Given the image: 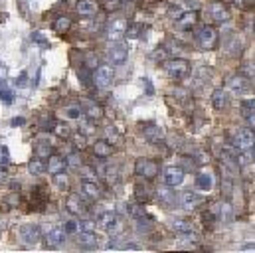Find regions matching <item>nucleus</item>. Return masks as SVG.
<instances>
[{
  "mask_svg": "<svg viewBox=\"0 0 255 253\" xmlns=\"http://www.w3.org/2000/svg\"><path fill=\"white\" fill-rule=\"evenodd\" d=\"M28 73L26 71H22L18 77H16V81H14V87H20V89H24V87H28Z\"/></svg>",
  "mask_w": 255,
  "mask_h": 253,
  "instance_id": "nucleus-43",
  "label": "nucleus"
},
{
  "mask_svg": "<svg viewBox=\"0 0 255 253\" xmlns=\"http://www.w3.org/2000/svg\"><path fill=\"white\" fill-rule=\"evenodd\" d=\"M75 242H77V246H81V248L93 250V248H95V234H89V232H77Z\"/></svg>",
  "mask_w": 255,
  "mask_h": 253,
  "instance_id": "nucleus-29",
  "label": "nucleus"
},
{
  "mask_svg": "<svg viewBox=\"0 0 255 253\" xmlns=\"http://www.w3.org/2000/svg\"><path fill=\"white\" fill-rule=\"evenodd\" d=\"M50 160H48V164H46V170L54 176V174H58V172H65V168H67V164H65V158H62L60 154H50L48 156Z\"/></svg>",
  "mask_w": 255,
  "mask_h": 253,
  "instance_id": "nucleus-20",
  "label": "nucleus"
},
{
  "mask_svg": "<svg viewBox=\"0 0 255 253\" xmlns=\"http://www.w3.org/2000/svg\"><path fill=\"white\" fill-rule=\"evenodd\" d=\"M65 238H67V234H65L62 228H52V230H48V232H46L44 244H46V248L56 250V248H62V246H64Z\"/></svg>",
  "mask_w": 255,
  "mask_h": 253,
  "instance_id": "nucleus-11",
  "label": "nucleus"
},
{
  "mask_svg": "<svg viewBox=\"0 0 255 253\" xmlns=\"http://www.w3.org/2000/svg\"><path fill=\"white\" fill-rule=\"evenodd\" d=\"M65 208H67V212H69L71 216H83V214L87 212L85 200H83L81 196H77V194H69V196H67Z\"/></svg>",
  "mask_w": 255,
  "mask_h": 253,
  "instance_id": "nucleus-12",
  "label": "nucleus"
},
{
  "mask_svg": "<svg viewBox=\"0 0 255 253\" xmlns=\"http://www.w3.org/2000/svg\"><path fill=\"white\" fill-rule=\"evenodd\" d=\"M202 196L200 194H196V192H190V190H186V192H182V196H180V206L186 210V212H194L196 208H200L202 206Z\"/></svg>",
  "mask_w": 255,
  "mask_h": 253,
  "instance_id": "nucleus-14",
  "label": "nucleus"
},
{
  "mask_svg": "<svg viewBox=\"0 0 255 253\" xmlns=\"http://www.w3.org/2000/svg\"><path fill=\"white\" fill-rule=\"evenodd\" d=\"M202 222H204L208 228H212V226H214V222H218V218H216V214H214V212L206 210V212L202 214Z\"/></svg>",
  "mask_w": 255,
  "mask_h": 253,
  "instance_id": "nucleus-42",
  "label": "nucleus"
},
{
  "mask_svg": "<svg viewBox=\"0 0 255 253\" xmlns=\"http://www.w3.org/2000/svg\"><path fill=\"white\" fill-rule=\"evenodd\" d=\"M254 128H240L234 134L232 146L238 150H248V148H254Z\"/></svg>",
  "mask_w": 255,
  "mask_h": 253,
  "instance_id": "nucleus-8",
  "label": "nucleus"
},
{
  "mask_svg": "<svg viewBox=\"0 0 255 253\" xmlns=\"http://www.w3.org/2000/svg\"><path fill=\"white\" fill-rule=\"evenodd\" d=\"M34 152H36L38 158H48L52 154V142L48 138H38L36 146H34Z\"/></svg>",
  "mask_w": 255,
  "mask_h": 253,
  "instance_id": "nucleus-26",
  "label": "nucleus"
},
{
  "mask_svg": "<svg viewBox=\"0 0 255 253\" xmlns=\"http://www.w3.org/2000/svg\"><path fill=\"white\" fill-rule=\"evenodd\" d=\"M28 172L32 174V176H40V174H44L46 172V162L42 160V158H32L30 162H28Z\"/></svg>",
  "mask_w": 255,
  "mask_h": 253,
  "instance_id": "nucleus-32",
  "label": "nucleus"
},
{
  "mask_svg": "<svg viewBox=\"0 0 255 253\" xmlns=\"http://www.w3.org/2000/svg\"><path fill=\"white\" fill-rule=\"evenodd\" d=\"M93 154H95V158H109V156L113 154L111 142H107V140H97V142H93Z\"/></svg>",
  "mask_w": 255,
  "mask_h": 253,
  "instance_id": "nucleus-23",
  "label": "nucleus"
},
{
  "mask_svg": "<svg viewBox=\"0 0 255 253\" xmlns=\"http://www.w3.org/2000/svg\"><path fill=\"white\" fill-rule=\"evenodd\" d=\"M152 196H154V190L148 186L146 180L140 178V182H136V186H134V198H136V202L138 204H146V202L152 200Z\"/></svg>",
  "mask_w": 255,
  "mask_h": 253,
  "instance_id": "nucleus-15",
  "label": "nucleus"
},
{
  "mask_svg": "<svg viewBox=\"0 0 255 253\" xmlns=\"http://www.w3.org/2000/svg\"><path fill=\"white\" fill-rule=\"evenodd\" d=\"M0 99L6 103V105H10L12 101H14V95H12V89L8 87V83L2 79L0 81Z\"/></svg>",
  "mask_w": 255,
  "mask_h": 253,
  "instance_id": "nucleus-35",
  "label": "nucleus"
},
{
  "mask_svg": "<svg viewBox=\"0 0 255 253\" xmlns=\"http://www.w3.org/2000/svg\"><path fill=\"white\" fill-rule=\"evenodd\" d=\"M52 28H54V32H58V34H65V32H69V28H71V20H69L67 16H58V18L54 20Z\"/></svg>",
  "mask_w": 255,
  "mask_h": 253,
  "instance_id": "nucleus-34",
  "label": "nucleus"
},
{
  "mask_svg": "<svg viewBox=\"0 0 255 253\" xmlns=\"http://www.w3.org/2000/svg\"><path fill=\"white\" fill-rule=\"evenodd\" d=\"M172 230H174V234H178L180 238H184V236H188L192 232V224L188 220H172Z\"/></svg>",
  "mask_w": 255,
  "mask_h": 253,
  "instance_id": "nucleus-31",
  "label": "nucleus"
},
{
  "mask_svg": "<svg viewBox=\"0 0 255 253\" xmlns=\"http://www.w3.org/2000/svg\"><path fill=\"white\" fill-rule=\"evenodd\" d=\"M230 192H232V182H230V178H226L224 180V194L230 196Z\"/></svg>",
  "mask_w": 255,
  "mask_h": 253,
  "instance_id": "nucleus-52",
  "label": "nucleus"
},
{
  "mask_svg": "<svg viewBox=\"0 0 255 253\" xmlns=\"http://www.w3.org/2000/svg\"><path fill=\"white\" fill-rule=\"evenodd\" d=\"M184 176H186V172H184L182 166H166L162 170V182L166 186H170V188L180 186L184 182Z\"/></svg>",
  "mask_w": 255,
  "mask_h": 253,
  "instance_id": "nucleus-7",
  "label": "nucleus"
},
{
  "mask_svg": "<svg viewBox=\"0 0 255 253\" xmlns=\"http://www.w3.org/2000/svg\"><path fill=\"white\" fill-rule=\"evenodd\" d=\"M162 63H164L166 75H168L170 79H176V81L188 77L192 71L190 62H188V60H182V58H172V60H166V62H162Z\"/></svg>",
  "mask_w": 255,
  "mask_h": 253,
  "instance_id": "nucleus-2",
  "label": "nucleus"
},
{
  "mask_svg": "<svg viewBox=\"0 0 255 253\" xmlns=\"http://www.w3.org/2000/svg\"><path fill=\"white\" fill-rule=\"evenodd\" d=\"M54 184H56V188L58 190H69V178H67V174L65 172H58V174H54Z\"/></svg>",
  "mask_w": 255,
  "mask_h": 253,
  "instance_id": "nucleus-36",
  "label": "nucleus"
},
{
  "mask_svg": "<svg viewBox=\"0 0 255 253\" xmlns=\"http://www.w3.org/2000/svg\"><path fill=\"white\" fill-rule=\"evenodd\" d=\"M125 34H127V22L125 20H113V22H109V26H107V40L119 42Z\"/></svg>",
  "mask_w": 255,
  "mask_h": 253,
  "instance_id": "nucleus-13",
  "label": "nucleus"
},
{
  "mask_svg": "<svg viewBox=\"0 0 255 253\" xmlns=\"http://www.w3.org/2000/svg\"><path fill=\"white\" fill-rule=\"evenodd\" d=\"M176 22H178V24H180L182 28H192V26H194V24L198 22V14H196L194 10L182 12V14H180V18H178Z\"/></svg>",
  "mask_w": 255,
  "mask_h": 253,
  "instance_id": "nucleus-33",
  "label": "nucleus"
},
{
  "mask_svg": "<svg viewBox=\"0 0 255 253\" xmlns=\"http://www.w3.org/2000/svg\"><path fill=\"white\" fill-rule=\"evenodd\" d=\"M142 134H144L146 140L156 142L162 136V130H160V126L156 125V123H146V125H142Z\"/></svg>",
  "mask_w": 255,
  "mask_h": 253,
  "instance_id": "nucleus-27",
  "label": "nucleus"
},
{
  "mask_svg": "<svg viewBox=\"0 0 255 253\" xmlns=\"http://www.w3.org/2000/svg\"><path fill=\"white\" fill-rule=\"evenodd\" d=\"M26 123V119H22V117H16V119H12V126H20Z\"/></svg>",
  "mask_w": 255,
  "mask_h": 253,
  "instance_id": "nucleus-54",
  "label": "nucleus"
},
{
  "mask_svg": "<svg viewBox=\"0 0 255 253\" xmlns=\"http://www.w3.org/2000/svg\"><path fill=\"white\" fill-rule=\"evenodd\" d=\"M52 128H54V132H56L58 136H62V138H69V136H71V128H69L67 123H56Z\"/></svg>",
  "mask_w": 255,
  "mask_h": 253,
  "instance_id": "nucleus-37",
  "label": "nucleus"
},
{
  "mask_svg": "<svg viewBox=\"0 0 255 253\" xmlns=\"http://www.w3.org/2000/svg\"><path fill=\"white\" fill-rule=\"evenodd\" d=\"M152 58H156L158 62H166V52H164V48H160L158 52H154V54H152Z\"/></svg>",
  "mask_w": 255,
  "mask_h": 253,
  "instance_id": "nucleus-50",
  "label": "nucleus"
},
{
  "mask_svg": "<svg viewBox=\"0 0 255 253\" xmlns=\"http://www.w3.org/2000/svg\"><path fill=\"white\" fill-rule=\"evenodd\" d=\"M212 107H214L216 111H224V109L228 107V95H226L224 89H216V91L212 93Z\"/></svg>",
  "mask_w": 255,
  "mask_h": 253,
  "instance_id": "nucleus-25",
  "label": "nucleus"
},
{
  "mask_svg": "<svg viewBox=\"0 0 255 253\" xmlns=\"http://www.w3.org/2000/svg\"><path fill=\"white\" fill-rule=\"evenodd\" d=\"M194 186H196L198 192L208 194V192L214 190V176H212L210 172H200V174L196 176V180H194Z\"/></svg>",
  "mask_w": 255,
  "mask_h": 253,
  "instance_id": "nucleus-17",
  "label": "nucleus"
},
{
  "mask_svg": "<svg viewBox=\"0 0 255 253\" xmlns=\"http://www.w3.org/2000/svg\"><path fill=\"white\" fill-rule=\"evenodd\" d=\"M228 89L232 93H236V95H244V93H248L252 89V81L246 75H234V77L228 79Z\"/></svg>",
  "mask_w": 255,
  "mask_h": 253,
  "instance_id": "nucleus-10",
  "label": "nucleus"
},
{
  "mask_svg": "<svg viewBox=\"0 0 255 253\" xmlns=\"http://www.w3.org/2000/svg\"><path fill=\"white\" fill-rule=\"evenodd\" d=\"M254 109H255V101H254V99H246V101H244V105H242V115H244V119L248 121V125L252 126V128L255 126Z\"/></svg>",
  "mask_w": 255,
  "mask_h": 253,
  "instance_id": "nucleus-28",
  "label": "nucleus"
},
{
  "mask_svg": "<svg viewBox=\"0 0 255 253\" xmlns=\"http://www.w3.org/2000/svg\"><path fill=\"white\" fill-rule=\"evenodd\" d=\"M113 79H115V71L111 65H97L95 67V75H93V83L99 87V89H109L113 85Z\"/></svg>",
  "mask_w": 255,
  "mask_h": 253,
  "instance_id": "nucleus-4",
  "label": "nucleus"
},
{
  "mask_svg": "<svg viewBox=\"0 0 255 253\" xmlns=\"http://www.w3.org/2000/svg\"><path fill=\"white\" fill-rule=\"evenodd\" d=\"M65 121H79L83 117V109L81 105H67L64 111H62Z\"/></svg>",
  "mask_w": 255,
  "mask_h": 253,
  "instance_id": "nucleus-30",
  "label": "nucleus"
},
{
  "mask_svg": "<svg viewBox=\"0 0 255 253\" xmlns=\"http://www.w3.org/2000/svg\"><path fill=\"white\" fill-rule=\"evenodd\" d=\"M156 198H158V202H160L162 206H166V208H172V206L176 204L174 190L170 188V186H166V184H164V188H156Z\"/></svg>",
  "mask_w": 255,
  "mask_h": 253,
  "instance_id": "nucleus-22",
  "label": "nucleus"
},
{
  "mask_svg": "<svg viewBox=\"0 0 255 253\" xmlns=\"http://www.w3.org/2000/svg\"><path fill=\"white\" fill-rule=\"evenodd\" d=\"M81 194L85 198H89V200H99L103 190L95 180H81Z\"/></svg>",
  "mask_w": 255,
  "mask_h": 253,
  "instance_id": "nucleus-19",
  "label": "nucleus"
},
{
  "mask_svg": "<svg viewBox=\"0 0 255 253\" xmlns=\"http://www.w3.org/2000/svg\"><path fill=\"white\" fill-rule=\"evenodd\" d=\"M101 4H103L105 10L113 12V10H117V8L121 6V0H101Z\"/></svg>",
  "mask_w": 255,
  "mask_h": 253,
  "instance_id": "nucleus-45",
  "label": "nucleus"
},
{
  "mask_svg": "<svg viewBox=\"0 0 255 253\" xmlns=\"http://www.w3.org/2000/svg\"><path fill=\"white\" fill-rule=\"evenodd\" d=\"M160 172V166L156 160H148V158H138L134 164V174L142 180H152L156 178V174Z\"/></svg>",
  "mask_w": 255,
  "mask_h": 253,
  "instance_id": "nucleus-3",
  "label": "nucleus"
},
{
  "mask_svg": "<svg viewBox=\"0 0 255 253\" xmlns=\"http://www.w3.org/2000/svg\"><path fill=\"white\" fill-rule=\"evenodd\" d=\"M73 146L79 148V150H83V148L87 146V136H85L83 132H77V134L73 136Z\"/></svg>",
  "mask_w": 255,
  "mask_h": 253,
  "instance_id": "nucleus-39",
  "label": "nucleus"
},
{
  "mask_svg": "<svg viewBox=\"0 0 255 253\" xmlns=\"http://www.w3.org/2000/svg\"><path fill=\"white\" fill-rule=\"evenodd\" d=\"M194 40H196V46L200 50H214L218 46V32L204 24V26H198L196 32H194Z\"/></svg>",
  "mask_w": 255,
  "mask_h": 253,
  "instance_id": "nucleus-1",
  "label": "nucleus"
},
{
  "mask_svg": "<svg viewBox=\"0 0 255 253\" xmlns=\"http://www.w3.org/2000/svg\"><path fill=\"white\" fill-rule=\"evenodd\" d=\"M216 218H218V222H224V224H230L232 220H234V206L230 204V202H222V204H218V208H216Z\"/></svg>",
  "mask_w": 255,
  "mask_h": 253,
  "instance_id": "nucleus-21",
  "label": "nucleus"
},
{
  "mask_svg": "<svg viewBox=\"0 0 255 253\" xmlns=\"http://www.w3.org/2000/svg\"><path fill=\"white\" fill-rule=\"evenodd\" d=\"M208 14H210V18H212L216 24H226V22L232 18L230 8H228L224 2H212L210 8H208Z\"/></svg>",
  "mask_w": 255,
  "mask_h": 253,
  "instance_id": "nucleus-9",
  "label": "nucleus"
},
{
  "mask_svg": "<svg viewBox=\"0 0 255 253\" xmlns=\"http://www.w3.org/2000/svg\"><path fill=\"white\" fill-rule=\"evenodd\" d=\"M18 238L22 240L24 246H36L42 238V230L36 224H24L18 228Z\"/></svg>",
  "mask_w": 255,
  "mask_h": 253,
  "instance_id": "nucleus-5",
  "label": "nucleus"
},
{
  "mask_svg": "<svg viewBox=\"0 0 255 253\" xmlns=\"http://www.w3.org/2000/svg\"><path fill=\"white\" fill-rule=\"evenodd\" d=\"M30 38H32V42H38V44H42L44 48H48V40H46V36H42L40 32H34Z\"/></svg>",
  "mask_w": 255,
  "mask_h": 253,
  "instance_id": "nucleus-47",
  "label": "nucleus"
},
{
  "mask_svg": "<svg viewBox=\"0 0 255 253\" xmlns=\"http://www.w3.org/2000/svg\"><path fill=\"white\" fill-rule=\"evenodd\" d=\"M127 32H128V36H130V38L138 36V26H136V24H134V26H130V28H128Z\"/></svg>",
  "mask_w": 255,
  "mask_h": 253,
  "instance_id": "nucleus-53",
  "label": "nucleus"
},
{
  "mask_svg": "<svg viewBox=\"0 0 255 253\" xmlns=\"http://www.w3.org/2000/svg\"><path fill=\"white\" fill-rule=\"evenodd\" d=\"M97 220L105 228V232L111 234V236H115V234H119L123 230V222H121V218L115 212H103V214H99Z\"/></svg>",
  "mask_w": 255,
  "mask_h": 253,
  "instance_id": "nucleus-6",
  "label": "nucleus"
},
{
  "mask_svg": "<svg viewBox=\"0 0 255 253\" xmlns=\"http://www.w3.org/2000/svg\"><path fill=\"white\" fill-rule=\"evenodd\" d=\"M75 10L83 18H93L99 12V4H97V0H79L77 6H75Z\"/></svg>",
  "mask_w": 255,
  "mask_h": 253,
  "instance_id": "nucleus-16",
  "label": "nucleus"
},
{
  "mask_svg": "<svg viewBox=\"0 0 255 253\" xmlns=\"http://www.w3.org/2000/svg\"><path fill=\"white\" fill-rule=\"evenodd\" d=\"M127 58H128V48L123 46V44H117V46H113V48L109 50V63H113V65L125 63Z\"/></svg>",
  "mask_w": 255,
  "mask_h": 253,
  "instance_id": "nucleus-18",
  "label": "nucleus"
},
{
  "mask_svg": "<svg viewBox=\"0 0 255 253\" xmlns=\"http://www.w3.org/2000/svg\"><path fill=\"white\" fill-rule=\"evenodd\" d=\"M79 132H83L85 136H87V134H91V132H95V123H93L91 119H89V121H85V123H83V126H81V130H79Z\"/></svg>",
  "mask_w": 255,
  "mask_h": 253,
  "instance_id": "nucleus-46",
  "label": "nucleus"
},
{
  "mask_svg": "<svg viewBox=\"0 0 255 253\" xmlns=\"http://www.w3.org/2000/svg\"><path fill=\"white\" fill-rule=\"evenodd\" d=\"M65 164H67L69 168H79L83 162H81V156H79L77 152H71V154L65 158Z\"/></svg>",
  "mask_w": 255,
  "mask_h": 253,
  "instance_id": "nucleus-38",
  "label": "nucleus"
},
{
  "mask_svg": "<svg viewBox=\"0 0 255 253\" xmlns=\"http://www.w3.org/2000/svg\"><path fill=\"white\" fill-rule=\"evenodd\" d=\"M81 109H83V113L87 115V119H91V121H97V119L103 117V109H101L97 103H93V101H85Z\"/></svg>",
  "mask_w": 255,
  "mask_h": 253,
  "instance_id": "nucleus-24",
  "label": "nucleus"
},
{
  "mask_svg": "<svg viewBox=\"0 0 255 253\" xmlns=\"http://www.w3.org/2000/svg\"><path fill=\"white\" fill-rule=\"evenodd\" d=\"M121 2H127V4H130V2H132V0H121Z\"/></svg>",
  "mask_w": 255,
  "mask_h": 253,
  "instance_id": "nucleus-55",
  "label": "nucleus"
},
{
  "mask_svg": "<svg viewBox=\"0 0 255 253\" xmlns=\"http://www.w3.org/2000/svg\"><path fill=\"white\" fill-rule=\"evenodd\" d=\"M244 71H246V77H250V79H252V77H254V63H248V65H244Z\"/></svg>",
  "mask_w": 255,
  "mask_h": 253,
  "instance_id": "nucleus-51",
  "label": "nucleus"
},
{
  "mask_svg": "<svg viewBox=\"0 0 255 253\" xmlns=\"http://www.w3.org/2000/svg\"><path fill=\"white\" fill-rule=\"evenodd\" d=\"M79 232L95 234V222H93V220H81V222H79Z\"/></svg>",
  "mask_w": 255,
  "mask_h": 253,
  "instance_id": "nucleus-40",
  "label": "nucleus"
},
{
  "mask_svg": "<svg viewBox=\"0 0 255 253\" xmlns=\"http://www.w3.org/2000/svg\"><path fill=\"white\" fill-rule=\"evenodd\" d=\"M85 65L89 67V69H95L99 62H97V56H87V60H85Z\"/></svg>",
  "mask_w": 255,
  "mask_h": 253,
  "instance_id": "nucleus-48",
  "label": "nucleus"
},
{
  "mask_svg": "<svg viewBox=\"0 0 255 253\" xmlns=\"http://www.w3.org/2000/svg\"><path fill=\"white\" fill-rule=\"evenodd\" d=\"M6 178H8V164H2L0 162V184L6 182Z\"/></svg>",
  "mask_w": 255,
  "mask_h": 253,
  "instance_id": "nucleus-49",
  "label": "nucleus"
},
{
  "mask_svg": "<svg viewBox=\"0 0 255 253\" xmlns=\"http://www.w3.org/2000/svg\"><path fill=\"white\" fill-rule=\"evenodd\" d=\"M81 168V178L83 180H95V168H91V166H79Z\"/></svg>",
  "mask_w": 255,
  "mask_h": 253,
  "instance_id": "nucleus-41",
  "label": "nucleus"
},
{
  "mask_svg": "<svg viewBox=\"0 0 255 253\" xmlns=\"http://www.w3.org/2000/svg\"><path fill=\"white\" fill-rule=\"evenodd\" d=\"M64 232L67 234V236H71V234H77V232H79V222H65Z\"/></svg>",
  "mask_w": 255,
  "mask_h": 253,
  "instance_id": "nucleus-44",
  "label": "nucleus"
}]
</instances>
